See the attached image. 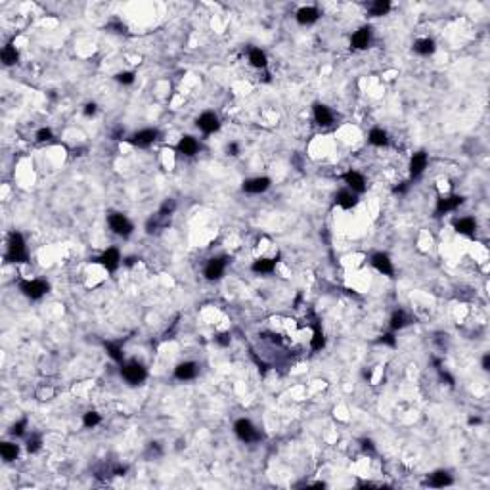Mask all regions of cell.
Instances as JSON below:
<instances>
[{
	"instance_id": "cell-1",
	"label": "cell",
	"mask_w": 490,
	"mask_h": 490,
	"mask_svg": "<svg viewBox=\"0 0 490 490\" xmlns=\"http://www.w3.org/2000/svg\"><path fill=\"white\" fill-rule=\"evenodd\" d=\"M6 259L10 262H27V251H25V242H23V236L19 232H14L10 236V249H8V255Z\"/></svg>"
},
{
	"instance_id": "cell-2",
	"label": "cell",
	"mask_w": 490,
	"mask_h": 490,
	"mask_svg": "<svg viewBox=\"0 0 490 490\" xmlns=\"http://www.w3.org/2000/svg\"><path fill=\"white\" fill-rule=\"evenodd\" d=\"M121 375L126 379V381H128V383H130V385H140V383L148 377V371H146V368L142 366L140 362L130 360V362L122 364Z\"/></svg>"
},
{
	"instance_id": "cell-3",
	"label": "cell",
	"mask_w": 490,
	"mask_h": 490,
	"mask_svg": "<svg viewBox=\"0 0 490 490\" xmlns=\"http://www.w3.org/2000/svg\"><path fill=\"white\" fill-rule=\"evenodd\" d=\"M236 435L244 440V442H257V440H261V433L255 429V425L249 421V420H238L236 421Z\"/></svg>"
},
{
	"instance_id": "cell-4",
	"label": "cell",
	"mask_w": 490,
	"mask_h": 490,
	"mask_svg": "<svg viewBox=\"0 0 490 490\" xmlns=\"http://www.w3.org/2000/svg\"><path fill=\"white\" fill-rule=\"evenodd\" d=\"M19 289L23 291V295H27L29 299H40L44 293H48L50 285L42 280H31V281H21Z\"/></svg>"
},
{
	"instance_id": "cell-5",
	"label": "cell",
	"mask_w": 490,
	"mask_h": 490,
	"mask_svg": "<svg viewBox=\"0 0 490 490\" xmlns=\"http://www.w3.org/2000/svg\"><path fill=\"white\" fill-rule=\"evenodd\" d=\"M109 226L111 230L117 234V236H122V238H128L132 234V222L124 216V214H111L109 216Z\"/></svg>"
},
{
	"instance_id": "cell-6",
	"label": "cell",
	"mask_w": 490,
	"mask_h": 490,
	"mask_svg": "<svg viewBox=\"0 0 490 490\" xmlns=\"http://www.w3.org/2000/svg\"><path fill=\"white\" fill-rule=\"evenodd\" d=\"M157 138H159V132L155 128H146V130H140V132L132 134L130 136V144L138 146V148H148V146H152Z\"/></svg>"
},
{
	"instance_id": "cell-7",
	"label": "cell",
	"mask_w": 490,
	"mask_h": 490,
	"mask_svg": "<svg viewBox=\"0 0 490 490\" xmlns=\"http://www.w3.org/2000/svg\"><path fill=\"white\" fill-rule=\"evenodd\" d=\"M461 203H463V197H461V195L440 197L438 203H437V209H435V216H442V214L450 213V211H456Z\"/></svg>"
},
{
	"instance_id": "cell-8",
	"label": "cell",
	"mask_w": 490,
	"mask_h": 490,
	"mask_svg": "<svg viewBox=\"0 0 490 490\" xmlns=\"http://www.w3.org/2000/svg\"><path fill=\"white\" fill-rule=\"evenodd\" d=\"M224 268H226V259L224 257H216V259H211L205 266V278L207 280H218L220 276L224 274Z\"/></svg>"
},
{
	"instance_id": "cell-9",
	"label": "cell",
	"mask_w": 490,
	"mask_h": 490,
	"mask_svg": "<svg viewBox=\"0 0 490 490\" xmlns=\"http://www.w3.org/2000/svg\"><path fill=\"white\" fill-rule=\"evenodd\" d=\"M371 264H373V266H375V270H379L381 274H385V276L395 274L393 262H391L389 255H385V253H375V255L371 257Z\"/></svg>"
},
{
	"instance_id": "cell-10",
	"label": "cell",
	"mask_w": 490,
	"mask_h": 490,
	"mask_svg": "<svg viewBox=\"0 0 490 490\" xmlns=\"http://www.w3.org/2000/svg\"><path fill=\"white\" fill-rule=\"evenodd\" d=\"M197 126H199L205 134H211V132H214V130H218L220 122H218V117H216L214 113L207 111V113L199 115V119H197Z\"/></svg>"
},
{
	"instance_id": "cell-11",
	"label": "cell",
	"mask_w": 490,
	"mask_h": 490,
	"mask_svg": "<svg viewBox=\"0 0 490 490\" xmlns=\"http://www.w3.org/2000/svg\"><path fill=\"white\" fill-rule=\"evenodd\" d=\"M197 371H199V366L195 362H182L175 369V377L182 379V381H188V379H193L197 375Z\"/></svg>"
},
{
	"instance_id": "cell-12",
	"label": "cell",
	"mask_w": 490,
	"mask_h": 490,
	"mask_svg": "<svg viewBox=\"0 0 490 490\" xmlns=\"http://www.w3.org/2000/svg\"><path fill=\"white\" fill-rule=\"evenodd\" d=\"M109 272H113V270H117V266H119V261H121V257H119V251L117 249H107V251H104L102 253V257L98 259Z\"/></svg>"
},
{
	"instance_id": "cell-13",
	"label": "cell",
	"mask_w": 490,
	"mask_h": 490,
	"mask_svg": "<svg viewBox=\"0 0 490 490\" xmlns=\"http://www.w3.org/2000/svg\"><path fill=\"white\" fill-rule=\"evenodd\" d=\"M425 167H427V153L425 152L414 153V157L410 161V173H412V176L414 178L421 176V173L425 171Z\"/></svg>"
},
{
	"instance_id": "cell-14",
	"label": "cell",
	"mask_w": 490,
	"mask_h": 490,
	"mask_svg": "<svg viewBox=\"0 0 490 490\" xmlns=\"http://www.w3.org/2000/svg\"><path fill=\"white\" fill-rule=\"evenodd\" d=\"M343 180L345 184H349V188H352V192H364L366 190V180H364V176L360 175V173H356V171H349L347 175H343Z\"/></svg>"
},
{
	"instance_id": "cell-15",
	"label": "cell",
	"mask_w": 490,
	"mask_h": 490,
	"mask_svg": "<svg viewBox=\"0 0 490 490\" xmlns=\"http://www.w3.org/2000/svg\"><path fill=\"white\" fill-rule=\"evenodd\" d=\"M369 40H371V29H369V27H362V29H358L352 35L350 44H352L356 50H364V48L369 46Z\"/></svg>"
},
{
	"instance_id": "cell-16",
	"label": "cell",
	"mask_w": 490,
	"mask_h": 490,
	"mask_svg": "<svg viewBox=\"0 0 490 490\" xmlns=\"http://www.w3.org/2000/svg\"><path fill=\"white\" fill-rule=\"evenodd\" d=\"M270 188V178H251V180H245L244 182V192L247 193H261V192H266Z\"/></svg>"
},
{
	"instance_id": "cell-17",
	"label": "cell",
	"mask_w": 490,
	"mask_h": 490,
	"mask_svg": "<svg viewBox=\"0 0 490 490\" xmlns=\"http://www.w3.org/2000/svg\"><path fill=\"white\" fill-rule=\"evenodd\" d=\"M314 119L320 126H330L333 122V113L330 111L328 105H322V104H316L314 105Z\"/></svg>"
},
{
	"instance_id": "cell-18",
	"label": "cell",
	"mask_w": 490,
	"mask_h": 490,
	"mask_svg": "<svg viewBox=\"0 0 490 490\" xmlns=\"http://www.w3.org/2000/svg\"><path fill=\"white\" fill-rule=\"evenodd\" d=\"M318 18H320V14H318V10L312 8V6L301 8V10L297 12V21H299L301 25H310V23L318 21Z\"/></svg>"
},
{
	"instance_id": "cell-19",
	"label": "cell",
	"mask_w": 490,
	"mask_h": 490,
	"mask_svg": "<svg viewBox=\"0 0 490 490\" xmlns=\"http://www.w3.org/2000/svg\"><path fill=\"white\" fill-rule=\"evenodd\" d=\"M427 485L429 487H435V489H442V487L452 485V477L446 471H437V473H433L427 479Z\"/></svg>"
},
{
	"instance_id": "cell-20",
	"label": "cell",
	"mask_w": 490,
	"mask_h": 490,
	"mask_svg": "<svg viewBox=\"0 0 490 490\" xmlns=\"http://www.w3.org/2000/svg\"><path fill=\"white\" fill-rule=\"evenodd\" d=\"M454 228H456V232L458 234H463V236H473L475 234V230H477V222L473 220V218H459L454 222Z\"/></svg>"
},
{
	"instance_id": "cell-21",
	"label": "cell",
	"mask_w": 490,
	"mask_h": 490,
	"mask_svg": "<svg viewBox=\"0 0 490 490\" xmlns=\"http://www.w3.org/2000/svg\"><path fill=\"white\" fill-rule=\"evenodd\" d=\"M197 150H199V144H197V140H195L193 136H184L182 140L178 142V152L184 153V155H188V157L195 155Z\"/></svg>"
},
{
	"instance_id": "cell-22",
	"label": "cell",
	"mask_w": 490,
	"mask_h": 490,
	"mask_svg": "<svg viewBox=\"0 0 490 490\" xmlns=\"http://www.w3.org/2000/svg\"><path fill=\"white\" fill-rule=\"evenodd\" d=\"M253 272L257 274H270L276 268V259H259L253 262Z\"/></svg>"
},
{
	"instance_id": "cell-23",
	"label": "cell",
	"mask_w": 490,
	"mask_h": 490,
	"mask_svg": "<svg viewBox=\"0 0 490 490\" xmlns=\"http://www.w3.org/2000/svg\"><path fill=\"white\" fill-rule=\"evenodd\" d=\"M335 201L337 205H341L343 209H352L356 205V195L352 192H349V190H343V192L337 193Z\"/></svg>"
},
{
	"instance_id": "cell-24",
	"label": "cell",
	"mask_w": 490,
	"mask_h": 490,
	"mask_svg": "<svg viewBox=\"0 0 490 490\" xmlns=\"http://www.w3.org/2000/svg\"><path fill=\"white\" fill-rule=\"evenodd\" d=\"M414 50H416V54H420V56H429V54L435 52V40H431V38H421V40H418V42L414 44Z\"/></svg>"
},
{
	"instance_id": "cell-25",
	"label": "cell",
	"mask_w": 490,
	"mask_h": 490,
	"mask_svg": "<svg viewBox=\"0 0 490 490\" xmlns=\"http://www.w3.org/2000/svg\"><path fill=\"white\" fill-rule=\"evenodd\" d=\"M0 454H2V458L6 459V461H14V459L18 458V454H19V448H18V444L2 442L0 444Z\"/></svg>"
},
{
	"instance_id": "cell-26",
	"label": "cell",
	"mask_w": 490,
	"mask_h": 490,
	"mask_svg": "<svg viewBox=\"0 0 490 490\" xmlns=\"http://www.w3.org/2000/svg\"><path fill=\"white\" fill-rule=\"evenodd\" d=\"M410 322H412V320L408 318V314H406L404 310H397V312L393 314V318H391V328H393V330H402V328H406Z\"/></svg>"
},
{
	"instance_id": "cell-27",
	"label": "cell",
	"mask_w": 490,
	"mask_h": 490,
	"mask_svg": "<svg viewBox=\"0 0 490 490\" xmlns=\"http://www.w3.org/2000/svg\"><path fill=\"white\" fill-rule=\"evenodd\" d=\"M2 61H4V65H14V63H18L19 60V54H18V50L12 46V44H8V46H4V50H2Z\"/></svg>"
},
{
	"instance_id": "cell-28",
	"label": "cell",
	"mask_w": 490,
	"mask_h": 490,
	"mask_svg": "<svg viewBox=\"0 0 490 490\" xmlns=\"http://www.w3.org/2000/svg\"><path fill=\"white\" fill-rule=\"evenodd\" d=\"M369 142H371L373 146H387L389 136H387V132H385V130H381V128H373V130L369 132Z\"/></svg>"
},
{
	"instance_id": "cell-29",
	"label": "cell",
	"mask_w": 490,
	"mask_h": 490,
	"mask_svg": "<svg viewBox=\"0 0 490 490\" xmlns=\"http://www.w3.org/2000/svg\"><path fill=\"white\" fill-rule=\"evenodd\" d=\"M389 10H391V2L389 0H377V2H373L369 6L371 16H385Z\"/></svg>"
},
{
	"instance_id": "cell-30",
	"label": "cell",
	"mask_w": 490,
	"mask_h": 490,
	"mask_svg": "<svg viewBox=\"0 0 490 490\" xmlns=\"http://www.w3.org/2000/svg\"><path fill=\"white\" fill-rule=\"evenodd\" d=\"M249 61L255 65V67H266V54L259 48H253L249 52Z\"/></svg>"
},
{
	"instance_id": "cell-31",
	"label": "cell",
	"mask_w": 490,
	"mask_h": 490,
	"mask_svg": "<svg viewBox=\"0 0 490 490\" xmlns=\"http://www.w3.org/2000/svg\"><path fill=\"white\" fill-rule=\"evenodd\" d=\"M105 349L115 362H122V349L119 343H105Z\"/></svg>"
},
{
	"instance_id": "cell-32",
	"label": "cell",
	"mask_w": 490,
	"mask_h": 490,
	"mask_svg": "<svg viewBox=\"0 0 490 490\" xmlns=\"http://www.w3.org/2000/svg\"><path fill=\"white\" fill-rule=\"evenodd\" d=\"M324 345H326L324 332H322L320 328H316V330H314V337H312V341H310V347H312V350H320V349H324Z\"/></svg>"
},
{
	"instance_id": "cell-33",
	"label": "cell",
	"mask_w": 490,
	"mask_h": 490,
	"mask_svg": "<svg viewBox=\"0 0 490 490\" xmlns=\"http://www.w3.org/2000/svg\"><path fill=\"white\" fill-rule=\"evenodd\" d=\"M100 421H102V418H100V414H98V412H87V414H85V418H83L85 427H88V429L96 427Z\"/></svg>"
},
{
	"instance_id": "cell-34",
	"label": "cell",
	"mask_w": 490,
	"mask_h": 490,
	"mask_svg": "<svg viewBox=\"0 0 490 490\" xmlns=\"http://www.w3.org/2000/svg\"><path fill=\"white\" fill-rule=\"evenodd\" d=\"M175 209H176V203H175V199H167L163 205H161V209H159V213L165 214V216H171V214L175 213Z\"/></svg>"
},
{
	"instance_id": "cell-35",
	"label": "cell",
	"mask_w": 490,
	"mask_h": 490,
	"mask_svg": "<svg viewBox=\"0 0 490 490\" xmlns=\"http://www.w3.org/2000/svg\"><path fill=\"white\" fill-rule=\"evenodd\" d=\"M25 425H27V420H21V421H18V423L12 425L10 433H12L14 437H21V435L25 433Z\"/></svg>"
},
{
	"instance_id": "cell-36",
	"label": "cell",
	"mask_w": 490,
	"mask_h": 490,
	"mask_svg": "<svg viewBox=\"0 0 490 490\" xmlns=\"http://www.w3.org/2000/svg\"><path fill=\"white\" fill-rule=\"evenodd\" d=\"M40 444H42L40 437H38V435H33L29 440H27V450H29V452H36V450L40 448Z\"/></svg>"
},
{
	"instance_id": "cell-37",
	"label": "cell",
	"mask_w": 490,
	"mask_h": 490,
	"mask_svg": "<svg viewBox=\"0 0 490 490\" xmlns=\"http://www.w3.org/2000/svg\"><path fill=\"white\" fill-rule=\"evenodd\" d=\"M115 79L122 85H132L134 83V73H119Z\"/></svg>"
},
{
	"instance_id": "cell-38",
	"label": "cell",
	"mask_w": 490,
	"mask_h": 490,
	"mask_svg": "<svg viewBox=\"0 0 490 490\" xmlns=\"http://www.w3.org/2000/svg\"><path fill=\"white\" fill-rule=\"evenodd\" d=\"M52 138V130L50 128H40L38 132H36V140L38 142H46V140H50Z\"/></svg>"
},
{
	"instance_id": "cell-39",
	"label": "cell",
	"mask_w": 490,
	"mask_h": 490,
	"mask_svg": "<svg viewBox=\"0 0 490 490\" xmlns=\"http://www.w3.org/2000/svg\"><path fill=\"white\" fill-rule=\"evenodd\" d=\"M379 343H385V345H391V347H395V345H397V341H395L393 333H385V335H381Z\"/></svg>"
},
{
	"instance_id": "cell-40",
	"label": "cell",
	"mask_w": 490,
	"mask_h": 490,
	"mask_svg": "<svg viewBox=\"0 0 490 490\" xmlns=\"http://www.w3.org/2000/svg\"><path fill=\"white\" fill-rule=\"evenodd\" d=\"M216 343H218V345H222V347L230 345V333H220V335L216 337Z\"/></svg>"
},
{
	"instance_id": "cell-41",
	"label": "cell",
	"mask_w": 490,
	"mask_h": 490,
	"mask_svg": "<svg viewBox=\"0 0 490 490\" xmlns=\"http://www.w3.org/2000/svg\"><path fill=\"white\" fill-rule=\"evenodd\" d=\"M94 113H96V104H94V102H92V104H87V105H85V115L90 117Z\"/></svg>"
},
{
	"instance_id": "cell-42",
	"label": "cell",
	"mask_w": 490,
	"mask_h": 490,
	"mask_svg": "<svg viewBox=\"0 0 490 490\" xmlns=\"http://www.w3.org/2000/svg\"><path fill=\"white\" fill-rule=\"evenodd\" d=\"M226 152H228V155H238V153H240V148H238V144H230V146L226 148Z\"/></svg>"
},
{
	"instance_id": "cell-43",
	"label": "cell",
	"mask_w": 490,
	"mask_h": 490,
	"mask_svg": "<svg viewBox=\"0 0 490 490\" xmlns=\"http://www.w3.org/2000/svg\"><path fill=\"white\" fill-rule=\"evenodd\" d=\"M408 192V182H402V186L395 188V193H406Z\"/></svg>"
},
{
	"instance_id": "cell-44",
	"label": "cell",
	"mask_w": 490,
	"mask_h": 490,
	"mask_svg": "<svg viewBox=\"0 0 490 490\" xmlns=\"http://www.w3.org/2000/svg\"><path fill=\"white\" fill-rule=\"evenodd\" d=\"M483 369H490V356L489 354H485V358H483Z\"/></svg>"
},
{
	"instance_id": "cell-45",
	"label": "cell",
	"mask_w": 490,
	"mask_h": 490,
	"mask_svg": "<svg viewBox=\"0 0 490 490\" xmlns=\"http://www.w3.org/2000/svg\"><path fill=\"white\" fill-rule=\"evenodd\" d=\"M362 444H364V450H373V442L371 440H362Z\"/></svg>"
},
{
	"instance_id": "cell-46",
	"label": "cell",
	"mask_w": 490,
	"mask_h": 490,
	"mask_svg": "<svg viewBox=\"0 0 490 490\" xmlns=\"http://www.w3.org/2000/svg\"><path fill=\"white\" fill-rule=\"evenodd\" d=\"M481 423V418H469V425H479Z\"/></svg>"
},
{
	"instance_id": "cell-47",
	"label": "cell",
	"mask_w": 490,
	"mask_h": 490,
	"mask_svg": "<svg viewBox=\"0 0 490 490\" xmlns=\"http://www.w3.org/2000/svg\"><path fill=\"white\" fill-rule=\"evenodd\" d=\"M134 261H136L134 257H128V259H126V264H134Z\"/></svg>"
}]
</instances>
